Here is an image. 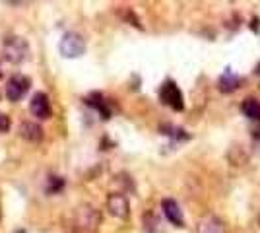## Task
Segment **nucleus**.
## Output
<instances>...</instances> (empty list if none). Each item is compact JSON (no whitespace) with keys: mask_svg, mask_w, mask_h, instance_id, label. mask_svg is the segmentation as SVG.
I'll return each mask as SVG.
<instances>
[{"mask_svg":"<svg viewBox=\"0 0 260 233\" xmlns=\"http://www.w3.org/2000/svg\"><path fill=\"white\" fill-rule=\"evenodd\" d=\"M58 49L64 58H78L86 53V39L76 31H68L62 35Z\"/></svg>","mask_w":260,"mask_h":233,"instance_id":"nucleus-1","label":"nucleus"},{"mask_svg":"<svg viewBox=\"0 0 260 233\" xmlns=\"http://www.w3.org/2000/svg\"><path fill=\"white\" fill-rule=\"evenodd\" d=\"M159 99L163 105L171 107L173 111H183L184 109V97L181 88L175 84L173 80H165L159 88Z\"/></svg>","mask_w":260,"mask_h":233,"instance_id":"nucleus-2","label":"nucleus"},{"mask_svg":"<svg viewBox=\"0 0 260 233\" xmlns=\"http://www.w3.org/2000/svg\"><path fill=\"white\" fill-rule=\"evenodd\" d=\"M27 41L23 37H8L4 41V47H2V53L6 56V60H10L14 64H20L23 58L27 56Z\"/></svg>","mask_w":260,"mask_h":233,"instance_id":"nucleus-3","label":"nucleus"},{"mask_svg":"<svg viewBox=\"0 0 260 233\" xmlns=\"http://www.w3.org/2000/svg\"><path fill=\"white\" fill-rule=\"evenodd\" d=\"M31 86V80L23 74H14L6 84V97L10 101H20L27 93V89Z\"/></svg>","mask_w":260,"mask_h":233,"instance_id":"nucleus-4","label":"nucleus"},{"mask_svg":"<svg viewBox=\"0 0 260 233\" xmlns=\"http://www.w3.org/2000/svg\"><path fill=\"white\" fill-rule=\"evenodd\" d=\"M29 111H31L33 117H37L39 121L51 119L53 109H51V99H49V95H47V93H43V91L33 93L31 101H29Z\"/></svg>","mask_w":260,"mask_h":233,"instance_id":"nucleus-5","label":"nucleus"},{"mask_svg":"<svg viewBox=\"0 0 260 233\" xmlns=\"http://www.w3.org/2000/svg\"><path fill=\"white\" fill-rule=\"evenodd\" d=\"M107 210L111 216H115V218H119V220L128 218V214H130L128 198H126L122 192H111L107 196Z\"/></svg>","mask_w":260,"mask_h":233,"instance_id":"nucleus-6","label":"nucleus"},{"mask_svg":"<svg viewBox=\"0 0 260 233\" xmlns=\"http://www.w3.org/2000/svg\"><path fill=\"white\" fill-rule=\"evenodd\" d=\"M76 220L80 227H84L87 231H93V229H98V225L101 223V214L93 206H82L76 212Z\"/></svg>","mask_w":260,"mask_h":233,"instance_id":"nucleus-7","label":"nucleus"},{"mask_svg":"<svg viewBox=\"0 0 260 233\" xmlns=\"http://www.w3.org/2000/svg\"><path fill=\"white\" fill-rule=\"evenodd\" d=\"M161 210H163V214H165V218L173 223V225H177V227H184L183 210H181V206L177 204V200L165 198L161 202Z\"/></svg>","mask_w":260,"mask_h":233,"instance_id":"nucleus-8","label":"nucleus"},{"mask_svg":"<svg viewBox=\"0 0 260 233\" xmlns=\"http://www.w3.org/2000/svg\"><path fill=\"white\" fill-rule=\"evenodd\" d=\"M241 82H243V78L237 76L231 68H225V72L217 80V89H219L221 93H233V91L239 88Z\"/></svg>","mask_w":260,"mask_h":233,"instance_id":"nucleus-9","label":"nucleus"},{"mask_svg":"<svg viewBox=\"0 0 260 233\" xmlns=\"http://www.w3.org/2000/svg\"><path fill=\"white\" fill-rule=\"evenodd\" d=\"M20 136L27 142H41L43 140V128L39 122L23 121L20 124Z\"/></svg>","mask_w":260,"mask_h":233,"instance_id":"nucleus-10","label":"nucleus"},{"mask_svg":"<svg viewBox=\"0 0 260 233\" xmlns=\"http://www.w3.org/2000/svg\"><path fill=\"white\" fill-rule=\"evenodd\" d=\"M86 103L89 107H93L95 111L101 115V119L103 121H109L111 119V109H109V101L99 93V91H93V93H89L86 97Z\"/></svg>","mask_w":260,"mask_h":233,"instance_id":"nucleus-11","label":"nucleus"},{"mask_svg":"<svg viewBox=\"0 0 260 233\" xmlns=\"http://www.w3.org/2000/svg\"><path fill=\"white\" fill-rule=\"evenodd\" d=\"M198 233H228L225 222L217 216H208L198 225Z\"/></svg>","mask_w":260,"mask_h":233,"instance_id":"nucleus-12","label":"nucleus"},{"mask_svg":"<svg viewBox=\"0 0 260 233\" xmlns=\"http://www.w3.org/2000/svg\"><path fill=\"white\" fill-rule=\"evenodd\" d=\"M241 111L250 121H260V101L254 97H247L241 103Z\"/></svg>","mask_w":260,"mask_h":233,"instance_id":"nucleus-13","label":"nucleus"},{"mask_svg":"<svg viewBox=\"0 0 260 233\" xmlns=\"http://www.w3.org/2000/svg\"><path fill=\"white\" fill-rule=\"evenodd\" d=\"M159 132L171 136L173 140H188V134L184 132V128L173 126V124H161V126H159Z\"/></svg>","mask_w":260,"mask_h":233,"instance_id":"nucleus-14","label":"nucleus"},{"mask_svg":"<svg viewBox=\"0 0 260 233\" xmlns=\"http://www.w3.org/2000/svg\"><path fill=\"white\" fill-rule=\"evenodd\" d=\"M66 181L62 177H56V175H51V177L47 179V185H45V190H47V194H58L60 190L64 189Z\"/></svg>","mask_w":260,"mask_h":233,"instance_id":"nucleus-15","label":"nucleus"},{"mask_svg":"<svg viewBox=\"0 0 260 233\" xmlns=\"http://www.w3.org/2000/svg\"><path fill=\"white\" fill-rule=\"evenodd\" d=\"M155 225H157V220L153 218V214H144V229L148 233H153V229H155Z\"/></svg>","mask_w":260,"mask_h":233,"instance_id":"nucleus-16","label":"nucleus"},{"mask_svg":"<svg viewBox=\"0 0 260 233\" xmlns=\"http://www.w3.org/2000/svg\"><path fill=\"white\" fill-rule=\"evenodd\" d=\"M10 130V117L0 113V132H8Z\"/></svg>","mask_w":260,"mask_h":233,"instance_id":"nucleus-17","label":"nucleus"},{"mask_svg":"<svg viewBox=\"0 0 260 233\" xmlns=\"http://www.w3.org/2000/svg\"><path fill=\"white\" fill-rule=\"evenodd\" d=\"M258 223H260V216H258Z\"/></svg>","mask_w":260,"mask_h":233,"instance_id":"nucleus-18","label":"nucleus"}]
</instances>
